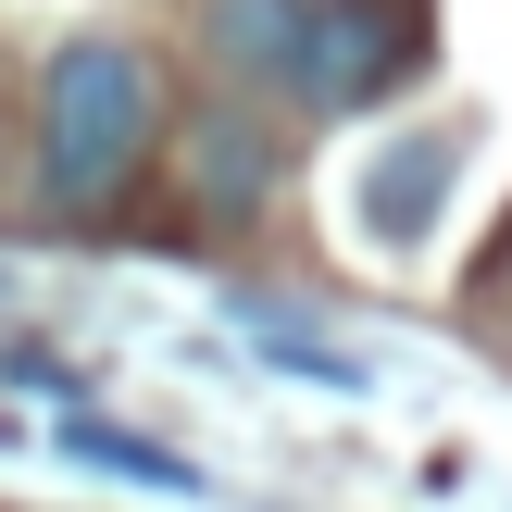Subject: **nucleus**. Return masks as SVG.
<instances>
[{"mask_svg": "<svg viewBox=\"0 0 512 512\" xmlns=\"http://www.w3.org/2000/svg\"><path fill=\"white\" fill-rule=\"evenodd\" d=\"M163 138V63L138 38H63L38 63V200L50 213H100Z\"/></svg>", "mask_w": 512, "mask_h": 512, "instance_id": "1", "label": "nucleus"}, {"mask_svg": "<svg viewBox=\"0 0 512 512\" xmlns=\"http://www.w3.org/2000/svg\"><path fill=\"white\" fill-rule=\"evenodd\" d=\"M413 63H425V0H388V13L375 0H300V100L363 113Z\"/></svg>", "mask_w": 512, "mask_h": 512, "instance_id": "2", "label": "nucleus"}, {"mask_svg": "<svg viewBox=\"0 0 512 512\" xmlns=\"http://www.w3.org/2000/svg\"><path fill=\"white\" fill-rule=\"evenodd\" d=\"M450 175H463V138H450V125H413V138L363 150V175H350V225H375V250H413L425 225H438Z\"/></svg>", "mask_w": 512, "mask_h": 512, "instance_id": "3", "label": "nucleus"}, {"mask_svg": "<svg viewBox=\"0 0 512 512\" xmlns=\"http://www.w3.org/2000/svg\"><path fill=\"white\" fill-rule=\"evenodd\" d=\"M188 188H200V213L213 225H250L275 200V138H263V113H200L188 125Z\"/></svg>", "mask_w": 512, "mask_h": 512, "instance_id": "4", "label": "nucleus"}, {"mask_svg": "<svg viewBox=\"0 0 512 512\" xmlns=\"http://www.w3.org/2000/svg\"><path fill=\"white\" fill-rule=\"evenodd\" d=\"M213 63L300 100V0H213Z\"/></svg>", "mask_w": 512, "mask_h": 512, "instance_id": "5", "label": "nucleus"}, {"mask_svg": "<svg viewBox=\"0 0 512 512\" xmlns=\"http://www.w3.org/2000/svg\"><path fill=\"white\" fill-rule=\"evenodd\" d=\"M63 450H75V463H113V475H138V488H175V500L200 488V475L175 463V450H150V438H113V425H63Z\"/></svg>", "mask_w": 512, "mask_h": 512, "instance_id": "6", "label": "nucleus"}]
</instances>
